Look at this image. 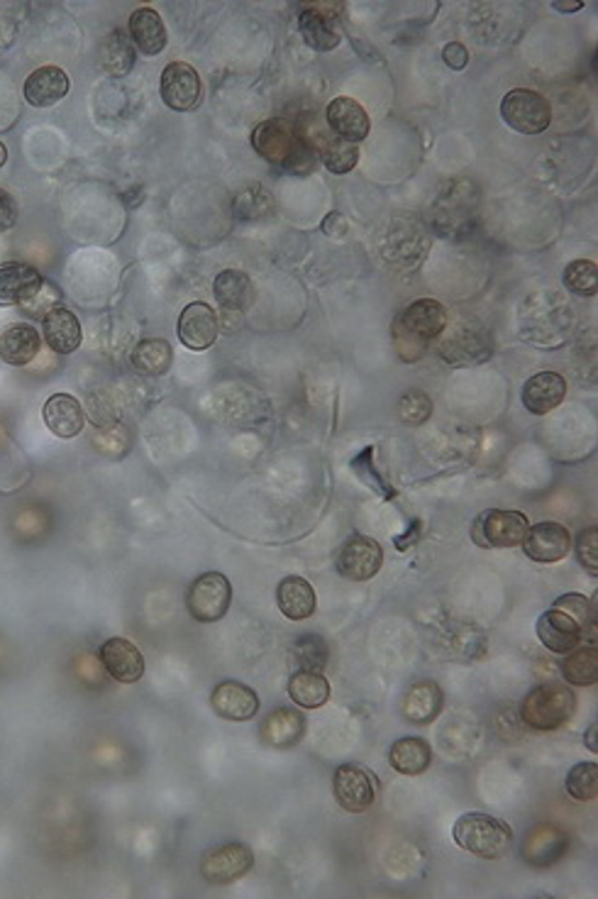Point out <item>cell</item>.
<instances>
[{"mask_svg": "<svg viewBox=\"0 0 598 899\" xmlns=\"http://www.w3.org/2000/svg\"><path fill=\"white\" fill-rule=\"evenodd\" d=\"M444 706V694L440 690L438 682L423 680L415 682L408 692L403 696L401 714L405 721H411L415 726H428L438 719Z\"/></svg>", "mask_w": 598, "mask_h": 899, "instance_id": "7402d4cb", "label": "cell"}, {"mask_svg": "<svg viewBox=\"0 0 598 899\" xmlns=\"http://www.w3.org/2000/svg\"><path fill=\"white\" fill-rule=\"evenodd\" d=\"M566 851H570V834L554 824H537L525 836L523 843L525 863L533 867H550L557 861H562Z\"/></svg>", "mask_w": 598, "mask_h": 899, "instance_id": "9a60e30c", "label": "cell"}, {"mask_svg": "<svg viewBox=\"0 0 598 899\" xmlns=\"http://www.w3.org/2000/svg\"><path fill=\"white\" fill-rule=\"evenodd\" d=\"M564 287L576 296H596L598 289V269L589 259H576L564 269Z\"/></svg>", "mask_w": 598, "mask_h": 899, "instance_id": "f35d334b", "label": "cell"}, {"mask_svg": "<svg viewBox=\"0 0 598 899\" xmlns=\"http://www.w3.org/2000/svg\"><path fill=\"white\" fill-rule=\"evenodd\" d=\"M334 800L340 802L344 812L364 814L377 804L379 782L369 767L359 763H342L332 777Z\"/></svg>", "mask_w": 598, "mask_h": 899, "instance_id": "8992f818", "label": "cell"}, {"mask_svg": "<svg viewBox=\"0 0 598 899\" xmlns=\"http://www.w3.org/2000/svg\"><path fill=\"white\" fill-rule=\"evenodd\" d=\"M347 228H350L347 220H344V216L338 214V210L328 214L326 223H322V230H326L330 238H344V235H347Z\"/></svg>", "mask_w": 598, "mask_h": 899, "instance_id": "c3c4849f", "label": "cell"}, {"mask_svg": "<svg viewBox=\"0 0 598 899\" xmlns=\"http://www.w3.org/2000/svg\"><path fill=\"white\" fill-rule=\"evenodd\" d=\"M452 838L462 851L484 858V861H496V858H503L509 853L513 841V828L491 814L469 812L462 814L460 819L454 822Z\"/></svg>", "mask_w": 598, "mask_h": 899, "instance_id": "7a4b0ae2", "label": "cell"}, {"mask_svg": "<svg viewBox=\"0 0 598 899\" xmlns=\"http://www.w3.org/2000/svg\"><path fill=\"white\" fill-rule=\"evenodd\" d=\"M252 147H255L259 157L271 161V165L286 167L298 155V135L286 120H265L252 133Z\"/></svg>", "mask_w": 598, "mask_h": 899, "instance_id": "8fae6325", "label": "cell"}, {"mask_svg": "<svg viewBox=\"0 0 598 899\" xmlns=\"http://www.w3.org/2000/svg\"><path fill=\"white\" fill-rule=\"evenodd\" d=\"M17 223V204L8 191L0 189V232H8Z\"/></svg>", "mask_w": 598, "mask_h": 899, "instance_id": "bcb514c9", "label": "cell"}, {"mask_svg": "<svg viewBox=\"0 0 598 899\" xmlns=\"http://www.w3.org/2000/svg\"><path fill=\"white\" fill-rule=\"evenodd\" d=\"M389 763L401 775H423L432 765V749L420 736H405L391 745Z\"/></svg>", "mask_w": 598, "mask_h": 899, "instance_id": "4dcf8cb0", "label": "cell"}, {"mask_svg": "<svg viewBox=\"0 0 598 899\" xmlns=\"http://www.w3.org/2000/svg\"><path fill=\"white\" fill-rule=\"evenodd\" d=\"M564 790L574 802H594L598 794V765L591 761L576 763L572 770L566 773Z\"/></svg>", "mask_w": 598, "mask_h": 899, "instance_id": "8d00e7d4", "label": "cell"}, {"mask_svg": "<svg viewBox=\"0 0 598 899\" xmlns=\"http://www.w3.org/2000/svg\"><path fill=\"white\" fill-rule=\"evenodd\" d=\"M338 572L350 582H369L377 578L383 564V550L377 540L367 538V535H352V538L342 545L338 555Z\"/></svg>", "mask_w": 598, "mask_h": 899, "instance_id": "30bf717a", "label": "cell"}, {"mask_svg": "<svg viewBox=\"0 0 598 899\" xmlns=\"http://www.w3.org/2000/svg\"><path fill=\"white\" fill-rule=\"evenodd\" d=\"M289 696L301 709H320L330 702V682L322 672L298 670L289 680Z\"/></svg>", "mask_w": 598, "mask_h": 899, "instance_id": "d6a6232c", "label": "cell"}, {"mask_svg": "<svg viewBox=\"0 0 598 899\" xmlns=\"http://www.w3.org/2000/svg\"><path fill=\"white\" fill-rule=\"evenodd\" d=\"M42 336L47 345L59 355H71L84 342V328H81L76 313L64 306H52L42 318Z\"/></svg>", "mask_w": 598, "mask_h": 899, "instance_id": "ffe728a7", "label": "cell"}, {"mask_svg": "<svg viewBox=\"0 0 598 899\" xmlns=\"http://www.w3.org/2000/svg\"><path fill=\"white\" fill-rule=\"evenodd\" d=\"M574 550H576V558H579L582 562V568L589 570L596 578L598 574V529L596 525L579 533Z\"/></svg>", "mask_w": 598, "mask_h": 899, "instance_id": "ee69618b", "label": "cell"}, {"mask_svg": "<svg viewBox=\"0 0 598 899\" xmlns=\"http://www.w3.org/2000/svg\"><path fill=\"white\" fill-rule=\"evenodd\" d=\"M212 294L225 311L240 313L255 303V284L240 269H225L212 281Z\"/></svg>", "mask_w": 598, "mask_h": 899, "instance_id": "f546056e", "label": "cell"}, {"mask_svg": "<svg viewBox=\"0 0 598 899\" xmlns=\"http://www.w3.org/2000/svg\"><path fill=\"white\" fill-rule=\"evenodd\" d=\"M203 84L198 72L186 62H171L161 72V100L176 113H191L200 106Z\"/></svg>", "mask_w": 598, "mask_h": 899, "instance_id": "9c48e42d", "label": "cell"}, {"mask_svg": "<svg viewBox=\"0 0 598 899\" xmlns=\"http://www.w3.org/2000/svg\"><path fill=\"white\" fill-rule=\"evenodd\" d=\"M535 629H537V639H540L545 648L552 653H560V655H566L570 651L579 648L584 641L579 623L560 609L545 611L540 619H537Z\"/></svg>", "mask_w": 598, "mask_h": 899, "instance_id": "d6986e66", "label": "cell"}, {"mask_svg": "<svg viewBox=\"0 0 598 899\" xmlns=\"http://www.w3.org/2000/svg\"><path fill=\"white\" fill-rule=\"evenodd\" d=\"M448 328V308L435 299H418L405 306L393 320L391 338L403 362H418L425 357L430 342Z\"/></svg>", "mask_w": 598, "mask_h": 899, "instance_id": "6da1fadb", "label": "cell"}, {"mask_svg": "<svg viewBox=\"0 0 598 899\" xmlns=\"http://www.w3.org/2000/svg\"><path fill=\"white\" fill-rule=\"evenodd\" d=\"M255 867V851L247 843L230 841L200 858V875L210 885H230Z\"/></svg>", "mask_w": 598, "mask_h": 899, "instance_id": "ba28073f", "label": "cell"}, {"mask_svg": "<svg viewBox=\"0 0 598 899\" xmlns=\"http://www.w3.org/2000/svg\"><path fill=\"white\" fill-rule=\"evenodd\" d=\"M318 151L322 165H326L332 174H350V171L359 165V147L334 135H320Z\"/></svg>", "mask_w": 598, "mask_h": 899, "instance_id": "d590c367", "label": "cell"}, {"mask_svg": "<svg viewBox=\"0 0 598 899\" xmlns=\"http://www.w3.org/2000/svg\"><path fill=\"white\" fill-rule=\"evenodd\" d=\"M277 606L289 621H306L318 609V597L313 584L303 578H283L277 587Z\"/></svg>", "mask_w": 598, "mask_h": 899, "instance_id": "cb8c5ba5", "label": "cell"}, {"mask_svg": "<svg viewBox=\"0 0 598 899\" xmlns=\"http://www.w3.org/2000/svg\"><path fill=\"white\" fill-rule=\"evenodd\" d=\"M576 712V696L566 684L545 682L528 692L521 704L523 721L535 731H557Z\"/></svg>", "mask_w": 598, "mask_h": 899, "instance_id": "3957f363", "label": "cell"}, {"mask_svg": "<svg viewBox=\"0 0 598 899\" xmlns=\"http://www.w3.org/2000/svg\"><path fill=\"white\" fill-rule=\"evenodd\" d=\"M566 399V379L557 372H537L535 377L525 381L523 387V406L535 416H547Z\"/></svg>", "mask_w": 598, "mask_h": 899, "instance_id": "44dd1931", "label": "cell"}, {"mask_svg": "<svg viewBox=\"0 0 598 899\" xmlns=\"http://www.w3.org/2000/svg\"><path fill=\"white\" fill-rule=\"evenodd\" d=\"M220 336V323L216 311H212L208 303L196 301L188 303V306L181 311L179 316V340L184 342L188 350L203 352L216 345V340Z\"/></svg>", "mask_w": 598, "mask_h": 899, "instance_id": "4fadbf2b", "label": "cell"}, {"mask_svg": "<svg viewBox=\"0 0 598 899\" xmlns=\"http://www.w3.org/2000/svg\"><path fill=\"white\" fill-rule=\"evenodd\" d=\"M303 733H306V719L293 706H281L261 724V741L273 749H291L303 739Z\"/></svg>", "mask_w": 598, "mask_h": 899, "instance_id": "83f0119b", "label": "cell"}, {"mask_svg": "<svg viewBox=\"0 0 598 899\" xmlns=\"http://www.w3.org/2000/svg\"><path fill=\"white\" fill-rule=\"evenodd\" d=\"M39 350H42V338L27 323H15L0 332V360L8 365L25 367L39 355Z\"/></svg>", "mask_w": 598, "mask_h": 899, "instance_id": "484cf974", "label": "cell"}, {"mask_svg": "<svg viewBox=\"0 0 598 899\" xmlns=\"http://www.w3.org/2000/svg\"><path fill=\"white\" fill-rule=\"evenodd\" d=\"M298 29L306 45L316 52H332L342 42L340 29L334 25L332 15H328L326 5H310L303 10L298 15Z\"/></svg>", "mask_w": 598, "mask_h": 899, "instance_id": "d4e9b609", "label": "cell"}, {"mask_svg": "<svg viewBox=\"0 0 598 899\" xmlns=\"http://www.w3.org/2000/svg\"><path fill=\"white\" fill-rule=\"evenodd\" d=\"M25 100L35 108L57 106L69 94V76L59 66H39L25 81Z\"/></svg>", "mask_w": 598, "mask_h": 899, "instance_id": "603a6c76", "label": "cell"}, {"mask_svg": "<svg viewBox=\"0 0 598 899\" xmlns=\"http://www.w3.org/2000/svg\"><path fill=\"white\" fill-rule=\"evenodd\" d=\"M552 606L554 609L564 611L566 616H572V619L579 623L584 639H586V631H589L591 635L596 633V606L594 602L586 599L584 594H564V597L557 599Z\"/></svg>", "mask_w": 598, "mask_h": 899, "instance_id": "b9f144b4", "label": "cell"}, {"mask_svg": "<svg viewBox=\"0 0 598 899\" xmlns=\"http://www.w3.org/2000/svg\"><path fill=\"white\" fill-rule=\"evenodd\" d=\"M130 39L142 54L157 57L167 47V27L164 20L151 8H137L130 15Z\"/></svg>", "mask_w": 598, "mask_h": 899, "instance_id": "f1b7e54d", "label": "cell"}, {"mask_svg": "<svg viewBox=\"0 0 598 899\" xmlns=\"http://www.w3.org/2000/svg\"><path fill=\"white\" fill-rule=\"evenodd\" d=\"M235 214L242 220H259L273 214V201L269 196L267 189H261L259 184L249 186L245 191H240L235 198Z\"/></svg>", "mask_w": 598, "mask_h": 899, "instance_id": "ab89813d", "label": "cell"}, {"mask_svg": "<svg viewBox=\"0 0 598 899\" xmlns=\"http://www.w3.org/2000/svg\"><path fill=\"white\" fill-rule=\"evenodd\" d=\"M42 287V275L25 262H3L0 265V306H25Z\"/></svg>", "mask_w": 598, "mask_h": 899, "instance_id": "5bb4252c", "label": "cell"}, {"mask_svg": "<svg viewBox=\"0 0 598 899\" xmlns=\"http://www.w3.org/2000/svg\"><path fill=\"white\" fill-rule=\"evenodd\" d=\"M45 423L59 438H76L86 423L84 406L69 393H54L45 403Z\"/></svg>", "mask_w": 598, "mask_h": 899, "instance_id": "4316f807", "label": "cell"}, {"mask_svg": "<svg viewBox=\"0 0 598 899\" xmlns=\"http://www.w3.org/2000/svg\"><path fill=\"white\" fill-rule=\"evenodd\" d=\"M420 525H423V521H415V523H413V529L405 531V535H399V538H396V548H399L401 552H405L408 548H413L415 543H418V538H420V531H423Z\"/></svg>", "mask_w": 598, "mask_h": 899, "instance_id": "681fc988", "label": "cell"}, {"mask_svg": "<svg viewBox=\"0 0 598 899\" xmlns=\"http://www.w3.org/2000/svg\"><path fill=\"white\" fill-rule=\"evenodd\" d=\"M130 362L137 375L142 377H161L171 369V362H174V350L167 340L161 338H147L135 345Z\"/></svg>", "mask_w": 598, "mask_h": 899, "instance_id": "1f68e13d", "label": "cell"}, {"mask_svg": "<svg viewBox=\"0 0 598 899\" xmlns=\"http://www.w3.org/2000/svg\"><path fill=\"white\" fill-rule=\"evenodd\" d=\"M584 741H586V745H589V749H591L594 753H598V745H596V724L591 726V729H589V736H586Z\"/></svg>", "mask_w": 598, "mask_h": 899, "instance_id": "816d5d0a", "label": "cell"}, {"mask_svg": "<svg viewBox=\"0 0 598 899\" xmlns=\"http://www.w3.org/2000/svg\"><path fill=\"white\" fill-rule=\"evenodd\" d=\"M96 446L103 450L106 454H118V452H123L125 448H127V436H125V430L120 428V426H113V428H103L98 433L96 436Z\"/></svg>", "mask_w": 598, "mask_h": 899, "instance_id": "f6af8a7d", "label": "cell"}, {"mask_svg": "<svg viewBox=\"0 0 598 899\" xmlns=\"http://www.w3.org/2000/svg\"><path fill=\"white\" fill-rule=\"evenodd\" d=\"M100 57H103V66L110 76H125L135 64V45L127 39L123 29H113L106 37L103 47H100Z\"/></svg>", "mask_w": 598, "mask_h": 899, "instance_id": "836d02e7", "label": "cell"}, {"mask_svg": "<svg viewBox=\"0 0 598 899\" xmlns=\"http://www.w3.org/2000/svg\"><path fill=\"white\" fill-rule=\"evenodd\" d=\"M399 416L408 426H420L432 416V399L420 389L405 391L399 401Z\"/></svg>", "mask_w": 598, "mask_h": 899, "instance_id": "7bdbcfd3", "label": "cell"}, {"mask_svg": "<svg viewBox=\"0 0 598 899\" xmlns=\"http://www.w3.org/2000/svg\"><path fill=\"white\" fill-rule=\"evenodd\" d=\"M100 663L108 670V675L113 680L123 684H133L142 680L145 675V655L139 653L135 643H130L127 639H108L100 645Z\"/></svg>", "mask_w": 598, "mask_h": 899, "instance_id": "ac0fdd59", "label": "cell"}, {"mask_svg": "<svg viewBox=\"0 0 598 899\" xmlns=\"http://www.w3.org/2000/svg\"><path fill=\"white\" fill-rule=\"evenodd\" d=\"M582 8L584 3H554V10H560V13H576Z\"/></svg>", "mask_w": 598, "mask_h": 899, "instance_id": "f907efd6", "label": "cell"}, {"mask_svg": "<svg viewBox=\"0 0 598 899\" xmlns=\"http://www.w3.org/2000/svg\"><path fill=\"white\" fill-rule=\"evenodd\" d=\"M562 675L566 684L576 687H591L598 680V648L589 645V648H574L566 653V658L562 663Z\"/></svg>", "mask_w": 598, "mask_h": 899, "instance_id": "e575fe53", "label": "cell"}, {"mask_svg": "<svg viewBox=\"0 0 598 899\" xmlns=\"http://www.w3.org/2000/svg\"><path fill=\"white\" fill-rule=\"evenodd\" d=\"M210 706L225 721H252L259 712V696L242 682H220L210 694Z\"/></svg>", "mask_w": 598, "mask_h": 899, "instance_id": "e0dca14e", "label": "cell"}, {"mask_svg": "<svg viewBox=\"0 0 598 899\" xmlns=\"http://www.w3.org/2000/svg\"><path fill=\"white\" fill-rule=\"evenodd\" d=\"M501 118L515 133L540 135L552 123V108L537 90L513 88L501 100Z\"/></svg>", "mask_w": 598, "mask_h": 899, "instance_id": "5b68a950", "label": "cell"}, {"mask_svg": "<svg viewBox=\"0 0 598 899\" xmlns=\"http://www.w3.org/2000/svg\"><path fill=\"white\" fill-rule=\"evenodd\" d=\"M442 59H444V64L454 69V72H462V69L469 64V49L460 42H450L442 49Z\"/></svg>", "mask_w": 598, "mask_h": 899, "instance_id": "7dc6e473", "label": "cell"}, {"mask_svg": "<svg viewBox=\"0 0 598 899\" xmlns=\"http://www.w3.org/2000/svg\"><path fill=\"white\" fill-rule=\"evenodd\" d=\"M293 658L298 660L301 670L322 672L328 668V660H330L328 643L322 641L320 635H316V633L301 635V639L293 643Z\"/></svg>", "mask_w": 598, "mask_h": 899, "instance_id": "74e56055", "label": "cell"}, {"mask_svg": "<svg viewBox=\"0 0 598 899\" xmlns=\"http://www.w3.org/2000/svg\"><path fill=\"white\" fill-rule=\"evenodd\" d=\"M328 125L332 130L334 137L344 139V143L359 145L364 137L369 135L371 130V118L359 100H354L350 96L332 98V104L326 110Z\"/></svg>", "mask_w": 598, "mask_h": 899, "instance_id": "2e32d148", "label": "cell"}, {"mask_svg": "<svg viewBox=\"0 0 598 899\" xmlns=\"http://www.w3.org/2000/svg\"><path fill=\"white\" fill-rule=\"evenodd\" d=\"M528 529V517H523L521 511L489 509L474 521L472 540L484 550H511L523 545Z\"/></svg>", "mask_w": 598, "mask_h": 899, "instance_id": "277c9868", "label": "cell"}, {"mask_svg": "<svg viewBox=\"0 0 598 899\" xmlns=\"http://www.w3.org/2000/svg\"><path fill=\"white\" fill-rule=\"evenodd\" d=\"M5 161H8V149H5L3 143H0V167H3Z\"/></svg>", "mask_w": 598, "mask_h": 899, "instance_id": "f5cc1de1", "label": "cell"}, {"mask_svg": "<svg viewBox=\"0 0 598 899\" xmlns=\"http://www.w3.org/2000/svg\"><path fill=\"white\" fill-rule=\"evenodd\" d=\"M523 550L533 562H562L572 552V533L562 523L542 521L530 525L523 540Z\"/></svg>", "mask_w": 598, "mask_h": 899, "instance_id": "7c38bea8", "label": "cell"}, {"mask_svg": "<svg viewBox=\"0 0 598 899\" xmlns=\"http://www.w3.org/2000/svg\"><path fill=\"white\" fill-rule=\"evenodd\" d=\"M350 467H352V472L357 474V477L367 484V487L371 489V491H377L381 499H393L396 497V491H393V487L391 484H387V479L381 477V474L377 472V467H374V448H364L357 458H354L352 462H350Z\"/></svg>", "mask_w": 598, "mask_h": 899, "instance_id": "60d3db41", "label": "cell"}, {"mask_svg": "<svg viewBox=\"0 0 598 899\" xmlns=\"http://www.w3.org/2000/svg\"><path fill=\"white\" fill-rule=\"evenodd\" d=\"M232 604L230 580L222 572H206L191 582L186 594L188 613L198 623H216L228 613Z\"/></svg>", "mask_w": 598, "mask_h": 899, "instance_id": "52a82bcc", "label": "cell"}]
</instances>
